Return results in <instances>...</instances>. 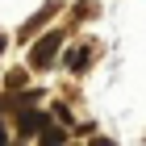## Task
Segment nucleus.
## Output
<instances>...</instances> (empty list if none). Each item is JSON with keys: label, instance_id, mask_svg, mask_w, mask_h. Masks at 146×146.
Listing matches in <instances>:
<instances>
[{"label": "nucleus", "instance_id": "nucleus-4", "mask_svg": "<svg viewBox=\"0 0 146 146\" xmlns=\"http://www.w3.org/2000/svg\"><path fill=\"white\" fill-rule=\"evenodd\" d=\"M42 146H63V129H46V134H42Z\"/></svg>", "mask_w": 146, "mask_h": 146}, {"label": "nucleus", "instance_id": "nucleus-2", "mask_svg": "<svg viewBox=\"0 0 146 146\" xmlns=\"http://www.w3.org/2000/svg\"><path fill=\"white\" fill-rule=\"evenodd\" d=\"M50 125H46V113H38V109H25L21 113V134H46Z\"/></svg>", "mask_w": 146, "mask_h": 146}, {"label": "nucleus", "instance_id": "nucleus-7", "mask_svg": "<svg viewBox=\"0 0 146 146\" xmlns=\"http://www.w3.org/2000/svg\"><path fill=\"white\" fill-rule=\"evenodd\" d=\"M0 50H4V34H0Z\"/></svg>", "mask_w": 146, "mask_h": 146}, {"label": "nucleus", "instance_id": "nucleus-5", "mask_svg": "<svg viewBox=\"0 0 146 146\" xmlns=\"http://www.w3.org/2000/svg\"><path fill=\"white\" fill-rule=\"evenodd\" d=\"M4 142H9V129H4V125H0V146H4Z\"/></svg>", "mask_w": 146, "mask_h": 146}, {"label": "nucleus", "instance_id": "nucleus-6", "mask_svg": "<svg viewBox=\"0 0 146 146\" xmlns=\"http://www.w3.org/2000/svg\"><path fill=\"white\" fill-rule=\"evenodd\" d=\"M92 146H113V142H109V138H96V142H92Z\"/></svg>", "mask_w": 146, "mask_h": 146}, {"label": "nucleus", "instance_id": "nucleus-1", "mask_svg": "<svg viewBox=\"0 0 146 146\" xmlns=\"http://www.w3.org/2000/svg\"><path fill=\"white\" fill-rule=\"evenodd\" d=\"M58 42H63L58 34H46L42 42L34 46V54H29V67H50V63H54V50H58Z\"/></svg>", "mask_w": 146, "mask_h": 146}, {"label": "nucleus", "instance_id": "nucleus-3", "mask_svg": "<svg viewBox=\"0 0 146 146\" xmlns=\"http://www.w3.org/2000/svg\"><path fill=\"white\" fill-rule=\"evenodd\" d=\"M67 67H71V71H84V67H88V46H79L75 54L67 58Z\"/></svg>", "mask_w": 146, "mask_h": 146}]
</instances>
